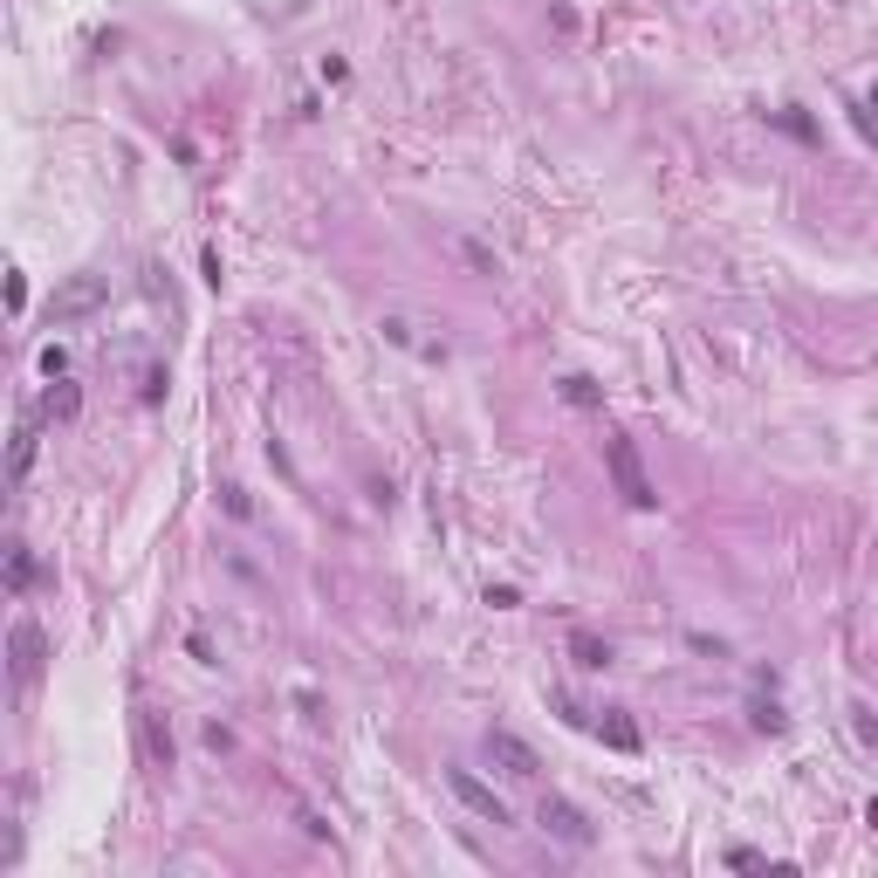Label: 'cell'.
<instances>
[{
  "label": "cell",
  "instance_id": "cell-1",
  "mask_svg": "<svg viewBox=\"0 0 878 878\" xmlns=\"http://www.w3.org/2000/svg\"><path fill=\"white\" fill-rule=\"evenodd\" d=\"M604 467H611V487L625 495V508H638V515L659 508V487H652V474H645V460H638V447H632L625 432L604 439Z\"/></svg>",
  "mask_w": 878,
  "mask_h": 878
},
{
  "label": "cell",
  "instance_id": "cell-2",
  "mask_svg": "<svg viewBox=\"0 0 878 878\" xmlns=\"http://www.w3.org/2000/svg\"><path fill=\"white\" fill-rule=\"evenodd\" d=\"M103 302H111V281H103V275H69L62 281V289L56 296H48V323H83V316H96V309Z\"/></svg>",
  "mask_w": 878,
  "mask_h": 878
},
{
  "label": "cell",
  "instance_id": "cell-3",
  "mask_svg": "<svg viewBox=\"0 0 878 878\" xmlns=\"http://www.w3.org/2000/svg\"><path fill=\"white\" fill-rule=\"evenodd\" d=\"M535 823H542V831H550L556 844H570V851H590V837H598V831H590V817H584L577 804H563V796H542Z\"/></svg>",
  "mask_w": 878,
  "mask_h": 878
},
{
  "label": "cell",
  "instance_id": "cell-4",
  "mask_svg": "<svg viewBox=\"0 0 878 878\" xmlns=\"http://www.w3.org/2000/svg\"><path fill=\"white\" fill-rule=\"evenodd\" d=\"M447 789H453V796H460V804H467L481 823H495V831L508 823V804H501V796H495V789H487V783L474 776V769H447Z\"/></svg>",
  "mask_w": 878,
  "mask_h": 878
},
{
  "label": "cell",
  "instance_id": "cell-5",
  "mask_svg": "<svg viewBox=\"0 0 878 878\" xmlns=\"http://www.w3.org/2000/svg\"><path fill=\"white\" fill-rule=\"evenodd\" d=\"M487 762H495V769H508V776H522V783H535V776H542L535 748H529L522 735H508V728H487Z\"/></svg>",
  "mask_w": 878,
  "mask_h": 878
},
{
  "label": "cell",
  "instance_id": "cell-6",
  "mask_svg": "<svg viewBox=\"0 0 878 878\" xmlns=\"http://www.w3.org/2000/svg\"><path fill=\"white\" fill-rule=\"evenodd\" d=\"M8 659H14V680H21V686H35V673H42V625H35V617H21V625H14Z\"/></svg>",
  "mask_w": 878,
  "mask_h": 878
},
{
  "label": "cell",
  "instance_id": "cell-7",
  "mask_svg": "<svg viewBox=\"0 0 878 878\" xmlns=\"http://www.w3.org/2000/svg\"><path fill=\"white\" fill-rule=\"evenodd\" d=\"M590 728H598V735H604V741L617 748V755H638V748H645V735H638V728H632V720L617 714V707H604L598 720H590Z\"/></svg>",
  "mask_w": 878,
  "mask_h": 878
},
{
  "label": "cell",
  "instance_id": "cell-8",
  "mask_svg": "<svg viewBox=\"0 0 878 878\" xmlns=\"http://www.w3.org/2000/svg\"><path fill=\"white\" fill-rule=\"evenodd\" d=\"M138 735H145V755L159 762V769H172V728H165L151 707H138Z\"/></svg>",
  "mask_w": 878,
  "mask_h": 878
},
{
  "label": "cell",
  "instance_id": "cell-9",
  "mask_svg": "<svg viewBox=\"0 0 878 878\" xmlns=\"http://www.w3.org/2000/svg\"><path fill=\"white\" fill-rule=\"evenodd\" d=\"M35 467V412H21V426H14V453H8V474L21 481Z\"/></svg>",
  "mask_w": 878,
  "mask_h": 878
},
{
  "label": "cell",
  "instance_id": "cell-10",
  "mask_svg": "<svg viewBox=\"0 0 878 878\" xmlns=\"http://www.w3.org/2000/svg\"><path fill=\"white\" fill-rule=\"evenodd\" d=\"M76 405H83V392H76L69 378L48 384V398H42V419H76Z\"/></svg>",
  "mask_w": 878,
  "mask_h": 878
},
{
  "label": "cell",
  "instance_id": "cell-11",
  "mask_svg": "<svg viewBox=\"0 0 878 878\" xmlns=\"http://www.w3.org/2000/svg\"><path fill=\"white\" fill-rule=\"evenodd\" d=\"M570 652H577L584 673H604V666H611V645H604V638H590V632H577V638H570Z\"/></svg>",
  "mask_w": 878,
  "mask_h": 878
},
{
  "label": "cell",
  "instance_id": "cell-12",
  "mask_svg": "<svg viewBox=\"0 0 878 878\" xmlns=\"http://www.w3.org/2000/svg\"><path fill=\"white\" fill-rule=\"evenodd\" d=\"M28 584H35V556L14 542V550H8V590H14V598H28Z\"/></svg>",
  "mask_w": 878,
  "mask_h": 878
},
{
  "label": "cell",
  "instance_id": "cell-13",
  "mask_svg": "<svg viewBox=\"0 0 878 878\" xmlns=\"http://www.w3.org/2000/svg\"><path fill=\"white\" fill-rule=\"evenodd\" d=\"M563 398H570V405H584V412H590V405H598L604 392H598V384H590L584 371H570V378H563Z\"/></svg>",
  "mask_w": 878,
  "mask_h": 878
},
{
  "label": "cell",
  "instance_id": "cell-14",
  "mask_svg": "<svg viewBox=\"0 0 878 878\" xmlns=\"http://www.w3.org/2000/svg\"><path fill=\"white\" fill-rule=\"evenodd\" d=\"M769 124H783V131H796V138H817V124L796 117V111H769Z\"/></svg>",
  "mask_w": 878,
  "mask_h": 878
},
{
  "label": "cell",
  "instance_id": "cell-15",
  "mask_svg": "<svg viewBox=\"0 0 878 878\" xmlns=\"http://www.w3.org/2000/svg\"><path fill=\"white\" fill-rule=\"evenodd\" d=\"M42 371H48V378H62V371H69V350H62V344H48V350H42Z\"/></svg>",
  "mask_w": 878,
  "mask_h": 878
},
{
  "label": "cell",
  "instance_id": "cell-16",
  "mask_svg": "<svg viewBox=\"0 0 878 878\" xmlns=\"http://www.w3.org/2000/svg\"><path fill=\"white\" fill-rule=\"evenodd\" d=\"M755 728H762V735H783V707L762 701V707H755Z\"/></svg>",
  "mask_w": 878,
  "mask_h": 878
},
{
  "label": "cell",
  "instance_id": "cell-17",
  "mask_svg": "<svg viewBox=\"0 0 878 878\" xmlns=\"http://www.w3.org/2000/svg\"><path fill=\"white\" fill-rule=\"evenodd\" d=\"M728 865H735V871H762V851H748V844H735V851H728Z\"/></svg>",
  "mask_w": 878,
  "mask_h": 878
},
{
  "label": "cell",
  "instance_id": "cell-18",
  "mask_svg": "<svg viewBox=\"0 0 878 878\" xmlns=\"http://www.w3.org/2000/svg\"><path fill=\"white\" fill-rule=\"evenodd\" d=\"M21 302H28V281H21V268H8V309L21 316Z\"/></svg>",
  "mask_w": 878,
  "mask_h": 878
},
{
  "label": "cell",
  "instance_id": "cell-19",
  "mask_svg": "<svg viewBox=\"0 0 878 878\" xmlns=\"http://www.w3.org/2000/svg\"><path fill=\"white\" fill-rule=\"evenodd\" d=\"M220 501H227V515H254V501L241 495V487H220Z\"/></svg>",
  "mask_w": 878,
  "mask_h": 878
},
{
  "label": "cell",
  "instance_id": "cell-20",
  "mask_svg": "<svg viewBox=\"0 0 878 878\" xmlns=\"http://www.w3.org/2000/svg\"><path fill=\"white\" fill-rule=\"evenodd\" d=\"M871 111H878V90H871Z\"/></svg>",
  "mask_w": 878,
  "mask_h": 878
},
{
  "label": "cell",
  "instance_id": "cell-21",
  "mask_svg": "<svg viewBox=\"0 0 878 878\" xmlns=\"http://www.w3.org/2000/svg\"><path fill=\"white\" fill-rule=\"evenodd\" d=\"M871 823H878V804H871Z\"/></svg>",
  "mask_w": 878,
  "mask_h": 878
}]
</instances>
